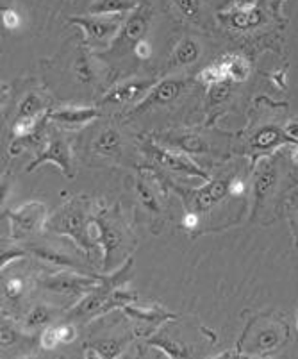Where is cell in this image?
I'll list each match as a JSON object with an SVG mask.
<instances>
[{
	"instance_id": "cell-1",
	"label": "cell",
	"mask_w": 298,
	"mask_h": 359,
	"mask_svg": "<svg viewBox=\"0 0 298 359\" xmlns=\"http://www.w3.org/2000/svg\"><path fill=\"white\" fill-rule=\"evenodd\" d=\"M45 227L55 231L59 234L70 236L75 243L84 250H90L93 247L90 233H88V218L84 213V208L79 202L72 201L63 210H59L48 222H45Z\"/></svg>"
},
{
	"instance_id": "cell-2",
	"label": "cell",
	"mask_w": 298,
	"mask_h": 359,
	"mask_svg": "<svg viewBox=\"0 0 298 359\" xmlns=\"http://www.w3.org/2000/svg\"><path fill=\"white\" fill-rule=\"evenodd\" d=\"M68 20L83 29L90 47H107L118 38L126 18L123 15H86L70 16Z\"/></svg>"
},
{
	"instance_id": "cell-3",
	"label": "cell",
	"mask_w": 298,
	"mask_h": 359,
	"mask_svg": "<svg viewBox=\"0 0 298 359\" xmlns=\"http://www.w3.org/2000/svg\"><path fill=\"white\" fill-rule=\"evenodd\" d=\"M142 150L150 161L156 163V165L161 166V168L170 170V172H177V174L193 175V177L209 181L208 172L202 170L196 163H193L184 152H177V150L168 149V147H159L152 142H143Z\"/></svg>"
},
{
	"instance_id": "cell-4",
	"label": "cell",
	"mask_w": 298,
	"mask_h": 359,
	"mask_svg": "<svg viewBox=\"0 0 298 359\" xmlns=\"http://www.w3.org/2000/svg\"><path fill=\"white\" fill-rule=\"evenodd\" d=\"M150 22H152V9L147 4H137L136 9L129 13L123 20L120 34L114 40V45L120 48L136 47L142 40H145L147 32H149Z\"/></svg>"
},
{
	"instance_id": "cell-5",
	"label": "cell",
	"mask_w": 298,
	"mask_h": 359,
	"mask_svg": "<svg viewBox=\"0 0 298 359\" xmlns=\"http://www.w3.org/2000/svg\"><path fill=\"white\" fill-rule=\"evenodd\" d=\"M45 163H52V165L57 166L61 172H63L67 177H72V150L70 143L67 142V138L59 135L57 129H52L50 136H48L47 149L38 154V158L27 166V172H34L36 168H39Z\"/></svg>"
},
{
	"instance_id": "cell-6",
	"label": "cell",
	"mask_w": 298,
	"mask_h": 359,
	"mask_svg": "<svg viewBox=\"0 0 298 359\" xmlns=\"http://www.w3.org/2000/svg\"><path fill=\"white\" fill-rule=\"evenodd\" d=\"M9 222H11L13 238H27L29 234L39 229L43 222H47V208L41 202H27L20 205L18 210L9 211Z\"/></svg>"
},
{
	"instance_id": "cell-7",
	"label": "cell",
	"mask_w": 298,
	"mask_h": 359,
	"mask_svg": "<svg viewBox=\"0 0 298 359\" xmlns=\"http://www.w3.org/2000/svg\"><path fill=\"white\" fill-rule=\"evenodd\" d=\"M229 186H231V181L227 177H222L208 181V184L198 188V190L184 191V195H188L186 204H188L189 211H193V213L208 211L209 208H212L216 202L222 201L229 194Z\"/></svg>"
},
{
	"instance_id": "cell-8",
	"label": "cell",
	"mask_w": 298,
	"mask_h": 359,
	"mask_svg": "<svg viewBox=\"0 0 298 359\" xmlns=\"http://www.w3.org/2000/svg\"><path fill=\"white\" fill-rule=\"evenodd\" d=\"M184 88H186V81L182 79L159 81V83L154 84V88L150 90L149 95H147L142 102L137 104V106L130 111V115H140V113L152 109V107L172 104L173 100L179 99V95H181Z\"/></svg>"
},
{
	"instance_id": "cell-9",
	"label": "cell",
	"mask_w": 298,
	"mask_h": 359,
	"mask_svg": "<svg viewBox=\"0 0 298 359\" xmlns=\"http://www.w3.org/2000/svg\"><path fill=\"white\" fill-rule=\"evenodd\" d=\"M100 280L97 277H84V276H75V273H61V276H52L43 280L45 290L48 292L59 293V295H68V297H79L86 295L90 290L95 286L100 285Z\"/></svg>"
},
{
	"instance_id": "cell-10",
	"label": "cell",
	"mask_w": 298,
	"mask_h": 359,
	"mask_svg": "<svg viewBox=\"0 0 298 359\" xmlns=\"http://www.w3.org/2000/svg\"><path fill=\"white\" fill-rule=\"evenodd\" d=\"M284 339H286L284 327H280L279 324H266L252 332L248 348L255 352V354H264V352H271L275 348H279L284 344Z\"/></svg>"
},
{
	"instance_id": "cell-11",
	"label": "cell",
	"mask_w": 298,
	"mask_h": 359,
	"mask_svg": "<svg viewBox=\"0 0 298 359\" xmlns=\"http://www.w3.org/2000/svg\"><path fill=\"white\" fill-rule=\"evenodd\" d=\"M156 81L154 79H133V81H127L123 84H118L114 86L113 90L104 97L102 102L104 104H127V102H134L137 100L142 95H145L147 91L152 90Z\"/></svg>"
},
{
	"instance_id": "cell-12",
	"label": "cell",
	"mask_w": 298,
	"mask_h": 359,
	"mask_svg": "<svg viewBox=\"0 0 298 359\" xmlns=\"http://www.w3.org/2000/svg\"><path fill=\"white\" fill-rule=\"evenodd\" d=\"M98 116V111L95 107H61L52 113H48V118L65 129H77Z\"/></svg>"
},
{
	"instance_id": "cell-13",
	"label": "cell",
	"mask_w": 298,
	"mask_h": 359,
	"mask_svg": "<svg viewBox=\"0 0 298 359\" xmlns=\"http://www.w3.org/2000/svg\"><path fill=\"white\" fill-rule=\"evenodd\" d=\"M224 20L227 22L229 25H232L238 31H250V29H257L261 24L266 22L264 18V13L261 11L257 6H247V8H240L236 6L231 11L224 13Z\"/></svg>"
},
{
	"instance_id": "cell-14",
	"label": "cell",
	"mask_w": 298,
	"mask_h": 359,
	"mask_svg": "<svg viewBox=\"0 0 298 359\" xmlns=\"http://www.w3.org/2000/svg\"><path fill=\"white\" fill-rule=\"evenodd\" d=\"M95 229H97L98 240L102 243L104 249V259H106V269L109 266V261L113 257V254L120 249L122 245V233L116 227V224L104 217H97L93 220Z\"/></svg>"
},
{
	"instance_id": "cell-15",
	"label": "cell",
	"mask_w": 298,
	"mask_h": 359,
	"mask_svg": "<svg viewBox=\"0 0 298 359\" xmlns=\"http://www.w3.org/2000/svg\"><path fill=\"white\" fill-rule=\"evenodd\" d=\"M277 181H279V172L273 165H264L263 168L255 174L254 184H252V195H254V215L255 211L259 210L261 204L266 201L271 195V191L275 190L277 186Z\"/></svg>"
},
{
	"instance_id": "cell-16",
	"label": "cell",
	"mask_w": 298,
	"mask_h": 359,
	"mask_svg": "<svg viewBox=\"0 0 298 359\" xmlns=\"http://www.w3.org/2000/svg\"><path fill=\"white\" fill-rule=\"evenodd\" d=\"M252 143V149L255 150H271V149H277L280 145H298V140H293L290 135H287L286 130L279 129V127L275 126H266V127H261L250 140Z\"/></svg>"
},
{
	"instance_id": "cell-17",
	"label": "cell",
	"mask_w": 298,
	"mask_h": 359,
	"mask_svg": "<svg viewBox=\"0 0 298 359\" xmlns=\"http://www.w3.org/2000/svg\"><path fill=\"white\" fill-rule=\"evenodd\" d=\"M159 140L165 142L166 147H173L184 154H204L209 150L205 140L195 133H168V135L159 136Z\"/></svg>"
},
{
	"instance_id": "cell-18",
	"label": "cell",
	"mask_w": 298,
	"mask_h": 359,
	"mask_svg": "<svg viewBox=\"0 0 298 359\" xmlns=\"http://www.w3.org/2000/svg\"><path fill=\"white\" fill-rule=\"evenodd\" d=\"M93 149L97 154L106 156V158H120L122 156V136L116 129L109 127V129L102 130L100 136L95 140Z\"/></svg>"
},
{
	"instance_id": "cell-19",
	"label": "cell",
	"mask_w": 298,
	"mask_h": 359,
	"mask_svg": "<svg viewBox=\"0 0 298 359\" xmlns=\"http://www.w3.org/2000/svg\"><path fill=\"white\" fill-rule=\"evenodd\" d=\"M198 57H201V45L188 36V38L179 41V45L173 50L170 67H189V65L196 63Z\"/></svg>"
},
{
	"instance_id": "cell-20",
	"label": "cell",
	"mask_w": 298,
	"mask_h": 359,
	"mask_svg": "<svg viewBox=\"0 0 298 359\" xmlns=\"http://www.w3.org/2000/svg\"><path fill=\"white\" fill-rule=\"evenodd\" d=\"M136 0H93L88 8L90 15H126L136 9Z\"/></svg>"
},
{
	"instance_id": "cell-21",
	"label": "cell",
	"mask_w": 298,
	"mask_h": 359,
	"mask_svg": "<svg viewBox=\"0 0 298 359\" xmlns=\"http://www.w3.org/2000/svg\"><path fill=\"white\" fill-rule=\"evenodd\" d=\"M222 65H224V70L227 74L229 81H234V83H243L250 75V65L241 55H227L222 61Z\"/></svg>"
},
{
	"instance_id": "cell-22",
	"label": "cell",
	"mask_w": 298,
	"mask_h": 359,
	"mask_svg": "<svg viewBox=\"0 0 298 359\" xmlns=\"http://www.w3.org/2000/svg\"><path fill=\"white\" fill-rule=\"evenodd\" d=\"M43 100L36 93H27L18 106V118H36L43 113Z\"/></svg>"
},
{
	"instance_id": "cell-23",
	"label": "cell",
	"mask_w": 298,
	"mask_h": 359,
	"mask_svg": "<svg viewBox=\"0 0 298 359\" xmlns=\"http://www.w3.org/2000/svg\"><path fill=\"white\" fill-rule=\"evenodd\" d=\"M149 345L161 348V351L165 352L168 358H188L189 355L188 348H184L182 345H179V344H175V341H172L170 338H165V336H156V338L149 339Z\"/></svg>"
},
{
	"instance_id": "cell-24",
	"label": "cell",
	"mask_w": 298,
	"mask_h": 359,
	"mask_svg": "<svg viewBox=\"0 0 298 359\" xmlns=\"http://www.w3.org/2000/svg\"><path fill=\"white\" fill-rule=\"evenodd\" d=\"M123 347V341H118V339L107 338V339H98V341H93L91 344V348H93V355L97 358H116L120 355Z\"/></svg>"
},
{
	"instance_id": "cell-25",
	"label": "cell",
	"mask_w": 298,
	"mask_h": 359,
	"mask_svg": "<svg viewBox=\"0 0 298 359\" xmlns=\"http://www.w3.org/2000/svg\"><path fill=\"white\" fill-rule=\"evenodd\" d=\"M123 311H126L129 316H134V318L143 320V322H165V320L175 318L173 315H170V313H165L163 309H159V308L137 309V308H129V306H126V308H123Z\"/></svg>"
},
{
	"instance_id": "cell-26",
	"label": "cell",
	"mask_w": 298,
	"mask_h": 359,
	"mask_svg": "<svg viewBox=\"0 0 298 359\" xmlns=\"http://www.w3.org/2000/svg\"><path fill=\"white\" fill-rule=\"evenodd\" d=\"M31 252L34 254L38 259L48 261V263L59 264V266H70V269H75V266H77V264H75L70 257L65 256V254H61V252H57V250H54V249H47V247H34V249H31Z\"/></svg>"
},
{
	"instance_id": "cell-27",
	"label": "cell",
	"mask_w": 298,
	"mask_h": 359,
	"mask_svg": "<svg viewBox=\"0 0 298 359\" xmlns=\"http://www.w3.org/2000/svg\"><path fill=\"white\" fill-rule=\"evenodd\" d=\"M136 194H137V198H140V202H142L143 205H145L147 210L154 211V213H159V202H157V197L156 194H154V190L150 188V184L147 181H140L136 182Z\"/></svg>"
},
{
	"instance_id": "cell-28",
	"label": "cell",
	"mask_w": 298,
	"mask_h": 359,
	"mask_svg": "<svg viewBox=\"0 0 298 359\" xmlns=\"http://www.w3.org/2000/svg\"><path fill=\"white\" fill-rule=\"evenodd\" d=\"M177 11L189 22H198L202 16L201 0H173Z\"/></svg>"
},
{
	"instance_id": "cell-29",
	"label": "cell",
	"mask_w": 298,
	"mask_h": 359,
	"mask_svg": "<svg viewBox=\"0 0 298 359\" xmlns=\"http://www.w3.org/2000/svg\"><path fill=\"white\" fill-rule=\"evenodd\" d=\"M75 75L81 83H93L95 81V67L93 60L88 54L79 55L77 63H75Z\"/></svg>"
},
{
	"instance_id": "cell-30",
	"label": "cell",
	"mask_w": 298,
	"mask_h": 359,
	"mask_svg": "<svg viewBox=\"0 0 298 359\" xmlns=\"http://www.w3.org/2000/svg\"><path fill=\"white\" fill-rule=\"evenodd\" d=\"M227 74H225L224 70V65L220 63H215V65H209L208 68H204V70L201 72V75H198V81L204 84H208V86H211V84H216V83H222V81H227Z\"/></svg>"
},
{
	"instance_id": "cell-31",
	"label": "cell",
	"mask_w": 298,
	"mask_h": 359,
	"mask_svg": "<svg viewBox=\"0 0 298 359\" xmlns=\"http://www.w3.org/2000/svg\"><path fill=\"white\" fill-rule=\"evenodd\" d=\"M52 320V311L45 306H38V308L32 309L29 313L27 320H25V327L29 329H36V327H41V325L48 324Z\"/></svg>"
},
{
	"instance_id": "cell-32",
	"label": "cell",
	"mask_w": 298,
	"mask_h": 359,
	"mask_svg": "<svg viewBox=\"0 0 298 359\" xmlns=\"http://www.w3.org/2000/svg\"><path fill=\"white\" fill-rule=\"evenodd\" d=\"M231 95V81H222V83H216L209 86V104L216 106V104H222L227 97Z\"/></svg>"
},
{
	"instance_id": "cell-33",
	"label": "cell",
	"mask_w": 298,
	"mask_h": 359,
	"mask_svg": "<svg viewBox=\"0 0 298 359\" xmlns=\"http://www.w3.org/2000/svg\"><path fill=\"white\" fill-rule=\"evenodd\" d=\"M4 292H6V297H8V299H13V300L20 299V297H22V293H24V280L20 279V277L8 279L4 285Z\"/></svg>"
},
{
	"instance_id": "cell-34",
	"label": "cell",
	"mask_w": 298,
	"mask_h": 359,
	"mask_svg": "<svg viewBox=\"0 0 298 359\" xmlns=\"http://www.w3.org/2000/svg\"><path fill=\"white\" fill-rule=\"evenodd\" d=\"M59 344H61V338H59L57 327H48L47 331H43V334H41V347L52 351V348L57 347Z\"/></svg>"
},
{
	"instance_id": "cell-35",
	"label": "cell",
	"mask_w": 298,
	"mask_h": 359,
	"mask_svg": "<svg viewBox=\"0 0 298 359\" xmlns=\"http://www.w3.org/2000/svg\"><path fill=\"white\" fill-rule=\"evenodd\" d=\"M2 24L8 31H16L20 27V15L11 8L2 9Z\"/></svg>"
},
{
	"instance_id": "cell-36",
	"label": "cell",
	"mask_w": 298,
	"mask_h": 359,
	"mask_svg": "<svg viewBox=\"0 0 298 359\" xmlns=\"http://www.w3.org/2000/svg\"><path fill=\"white\" fill-rule=\"evenodd\" d=\"M290 204H291V225H293L294 240H297V245H298V191H293V194H291Z\"/></svg>"
},
{
	"instance_id": "cell-37",
	"label": "cell",
	"mask_w": 298,
	"mask_h": 359,
	"mask_svg": "<svg viewBox=\"0 0 298 359\" xmlns=\"http://www.w3.org/2000/svg\"><path fill=\"white\" fill-rule=\"evenodd\" d=\"M2 347H9L11 344H15L16 339V331L8 324V322H2Z\"/></svg>"
},
{
	"instance_id": "cell-38",
	"label": "cell",
	"mask_w": 298,
	"mask_h": 359,
	"mask_svg": "<svg viewBox=\"0 0 298 359\" xmlns=\"http://www.w3.org/2000/svg\"><path fill=\"white\" fill-rule=\"evenodd\" d=\"M133 52H134V55H136L137 60H149L150 54H152V47H150L149 41L142 40L140 43L136 45V47H134Z\"/></svg>"
},
{
	"instance_id": "cell-39",
	"label": "cell",
	"mask_w": 298,
	"mask_h": 359,
	"mask_svg": "<svg viewBox=\"0 0 298 359\" xmlns=\"http://www.w3.org/2000/svg\"><path fill=\"white\" fill-rule=\"evenodd\" d=\"M59 338H61V344H70L74 341L77 332H75L74 325H59Z\"/></svg>"
},
{
	"instance_id": "cell-40",
	"label": "cell",
	"mask_w": 298,
	"mask_h": 359,
	"mask_svg": "<svg viewBox=\"0 0 298 359\" xmlns=\"http://www.w3.org/2000/svg\"><path fill=\"white\" fill-rule=\"evenodd\" d=\"M229 194L238 195V197H240V195H243L245 194V182H243V179H240V177L232 179L231 186H229Z\"/></svg>"
},
{
	"instance_id": "cell-41",
	"label": "cell",
	"mask_w": 298,
	"mask_h": 359,
	"mask_svg": "<svg viewBox=\"0 0 298 359\" xmlns=\"http://www.w3.org/2000/svg\"><path fill=\"white\" fill-rule=\"evenodd\" d=\"M24 254H25L24 250H8V252H2V269H4V266H8L11 261H15V259H18V257L24 256Z\"/></svg>"
},
{
	"instance_id": "cell-42",
	"label": "cell",
	"mask_w": 298,
	"mask_h": 359,
	"mask_svg": "<svg viewBox=\"0 0 298 359\" xmlns=\"http://www.w3.org/2000/svg\"><path fill=\"white\" fill-rule=\"evenodd\" d=\"M182 225H184L188 231L196 229V225H198V217H196V213H193V211H188V213H186V217H184V220H182Z\"/></svg>"
},
{
	"instance_id": "cell-43",
	"label": "cell",
	"mask_w": 298,
	"mask_h": 359,
	"mask_svg": "<svg viewBox=\"0 0 298 359\" xmlns=\"http://www.w3.org/2000/svg\"><path fill=\"white\" fill-rule=\"evenodd\" d=\"M284 130H286L287 135H290L293 140H298V122H290Z\"/></svg>"
},
{
	"instance_id": "cell-44",
	"label": "cell",
	"mask_w": 298,
	"mask_h": 359,
	"mask_svg": "<svg viewBox=\"0 0 298 359\" xmlns=\"http://www.w3.org/2000/svg\"><path fill=\"white\" fill-rule=\"evenodd\" d=\"M234 4L240 8H247V6H254V0H234Z\"/></svg>"
},
{
	"instance_id": "cell-45",
	"label": "cell",
	"mask_w": 298,
	"mask_h": 359,
	"mask_svg": "<svg viewBox=\"0 0 298 359\" xmlns=\"http://www.w3.org/2000/svg\"><path fill=\"white\" fill-rule=\"evenodd\" d=\"M294 324H297V329H298V311H297V316H294Z\"/></svg>"
}]
</instances>
